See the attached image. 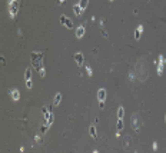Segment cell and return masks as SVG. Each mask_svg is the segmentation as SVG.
Wrapping results in <instances>:
<instances>
[{"label":"cell","instance_id":"cell-4","mask_svg":"<svg viewBox=\"0 0 166 153\" xmlns=\"http://www.w3.org/2000/svg\"><path fill=\"white\" fill-rule=\"evenodd\" d=\"M130 123H132V126H133V129H135V130H139L140 125H142V120H140L139 114H137V113L133 114L132 119H130Z\"/></svg>","mask_w":166,"mask_h":153},{"label":"cell","instance_id":"cell-24","mask_svg":"<svg viewBox=\"0 0 166 153\" xmlns=\"http://www.w3.org/2000/svg\"><path fill=\"white\" fill-rule=\"evenodd\" d=\"M135 76H136V73H135V72H129V79L130 80H135Z\"/></svg>","mask_w":166,"mask_h":153},{"label":"cell","instance_id":"cell-23","mask_svg":"<svg viewBox=\"0 0 166 153\" xmlns=\"http://www.w3.org/2000/svg\"><path fill=\"white\" fill-rule=\"evenodd\" d=\"M26 87L27 89H32V87H33V83H32L30 80H26Z\"/></svg>","mask_w":166,"mask_h":153},{"label":"cell","instance_id":"cell-6","mask_svg":"<svg viewBox=\"0 0 166 153\" xmlns=\"http://www.w3.org/2000/svg\"><path fill=\"white\" fill-rule=\"evenodd\" d=\"M75 62L77 63V66H79V67H82L83 63H85V57H83V54L82 53H76V54H75Z\"/></svg>","mask_w":166,"mask_h":153},{"label":"cell","instance_id":"cell-7","mask_svg":"<svg viewBox=\"0 0 166 153\" xmlns=\"http://www.w3.org/2000/svg\"><path fill=\"white\" fill-rule=\"evenodd\" d=\"M97 99H99V102H105V99H106V89H99V92H97Z\"/></svg>","mask_w":166,"mask_h":153},{"label":"cell","instance_id":"cell-10","mask_svg":"<svg viewBox=\"0 0 166 153\" xmlns=\"http://www.w3.org/2000/svg\"><path fill=\"white\" fill-rule=\"evenodd\" d=\"M83 34H85V26H79L76 29V37L77 39H82Z\"/></svg>","mask_w":166,"mask_h":153},{"label":"cell","instance_id":"cell-31","mask_svg":"<svg viewBox=\"0 0 166 153\" xmlns=\"http://www.w3.org/2000/svg\"><path fill=\"white\" fill-rule=\"evenodd\" d=\"M110 2H113V0H110Z\"/></svg>","mask_w":166,"mask_h":153},{"label":"cell","instance_id":"cell-27","mask_svg":"<svg viewBox=\"0 0 166 153\" xmlns=\"http://www.w3.org/2000/svg\"><path fill=\"white\" fill-rule=\"evenodd\" d=\"M152 147H153V150H158V143H156V142H153Z\"/></svg>","mask_w":166,"mask_h":153},{"label":"cell","instance_id":"cell-15","mask_svg":"<svg viewBox=\"0 0 166 153\" xmlns=\"http://www.w3.org/2000/svg\"><path fill=\"white\" fill-rule=\"evenodd\" d=\"M87 3H89V0H80V2H79V6L82 7V10H86Z\"/></svg>","mask_w":166,"mask_h":153},{"label":"cell","instance_id":"cell-28","mask_svg":"<svg viewBox=\"0 0 166 153\" xmlns=\"http://www.w3.org/2000/svg\"><path fill=\"white\" fill-rule=\"evenodd\" d=\"M102 36H103V37H107V33L105 32V30H102Z\"/></svg>","mask_w":166,"mask_h":153},{"label":"cell","instance_id":"cell-14","mask_svg":"<svg viewBox=\"0 0 166 153\" xmlns=\"http://www.w3.org/2000/svg\"><path fill=\"white\" fill-rule=\"evenodd\" d=\"M24 79H26V80L32 79V69H29V67H27L26 72H24Z\"/></svg>","mask_w":166,"mask_h":153},{"label":"cell","instance_id":"cell-21","mask_svg":"<svg viewBox=\"0 0 166 153\" xmlns=\"http://www.w3.org/2000/svg\"><path fill=\"white\" fill-rule=\"evenodd\" d=\"M37 72H39V74H40L42 77H44V76H46V72H44L43 66H42V67H39V69H37Z\"/></svg>","mask_w":166,"mask_h":153},{"label":"cell","instance_id":"cell-3","mask_svg":"<svg viewBox=\"0 0 166 153\" xmlns=\"http://www.w3.org/2000/svg\"><path fill=\"white\" fill-rule=\"evenodd\" d=\"M9 10H10V17L14 19L19 10V2L17 0H9Z\"/></svg>","mask_w":166,"mask_h":153},{"label":"cell","instance_id":"cell-5","mask_svg":"<svg viewBox=\"0 0 166 153\" xmlns=\"http://www.w3.org/2000/svg\"><path fill=\"white\" fill-rule=\"evenodd\" d=\"M163 69H165V56L160 54L159 60H158V74H162L163 73Z\"/></svg>","mask_w":166,"mask_h":153},{"label":"cell","instance_id":"cell-25","mask_svg":"<svg viewBox=\"0 0 166 153\" xmlns=\"http://www.w3.org/2000/svg\"><path fill=\"white\" fill-rule=\"evenodd\" d=\"M66 20H67V17H66V16H60V23H62V24L66 23Z\"/></svg>","mask_w":166,"mask_h":153},{"label":"cell","instance_id":"cell-26","mask_svg":"<svg viewBox=\"0 0 166 153\" xmlns=\"http://www.w3.org/2000/svg\"><path fill=\"white\" fill-rule=\"evenodd\" d=\"M36 142H37V143H42V142H43V139H42L40 135H37V136H36Z\"/></svg>","mask_w":166,"mask_h":153},{"label":"cell","instance_id":"cell-9","mask_svg":"<svg viewBox=\"0 0 166 153\" xmlns=\"http://www.w3.org/2000/svg\"><path fill=\"white\" fill-rule=\"evenodd\" d=\"M142 32H143V26L140 24V26H137V29L135 30V39L139 40L140 37H142Z\"/></svg>","mask_w":166,"mask_h":153},{"label":"cell","instance_id":"cell-13","mask_svg":"<svg viewBox=\"0 0 166 153\" xmlns=\"http://www.w3.org/2000/svg\"><path fill=\"white\" fill-rule=\"evenodd\" d=\"M89 133H90V136H92L93 139H97V135H96V127H95V126H90Z\"/></svg>","mask_w":166,"mask_h":153},{"label":"cell","instance_id":"cell-11","mask_svg":"<svg viewBox=\"0 0 166 153\" xmlns=\"http://www.w3.org/2000/svg\"><path fill=\"white\" fill-rule=\"evenodd\" d=\"M73 12H75V14H76V16H82V13H83L82 7H80L79 4H75V6H73Z\"/></svg>","mask_w":166,"mask_h":153},{"label":"cell","instance_id":"cell-19","mask_svg":"<svg viewBox=\"0 0 166 153\" xmlns=\"http://www.w3.org/2000/svg\"><path fill=\"white\" fill-rule=\"evenodd\" d=\"M116 127H117V132H120V130L123 129V120H122V119H119V120H117Z\"/></svg>","mask_w":166,"mask_h":153},{"label":"cell","instance_id":"cell-30","mask_svg":"<svg viewBox=\"0 0 166 153\" xmlns=\"http://www.w3.org/2000/svg\"><path fill=\"white\" fill-rule=\"evenodd\" d=\"M165 122H166V114H165Z\"/></svg>","mask_w":166,"mask_h":153},{"label":"cell","instance_id":"cell-2","mask_svg":"<svg viewBox=\"0 0 166 153\" xmlns=\"http://www.w3.org/2000/svg\"><path fill=\"white\" fill-rule=\"evenodd\" d=\"M30 56H32V63H33V66L36 67V69L42 67V59H43V53H40V52H32V53H30Z\"/></svg>","mask_w":166,"mask_h":153},{"label":"cell","instance_id":"cell-1","mask_svg":"<svg viewBox=\"0 0 166 153\" xmlns=\"http://www.w3.org/2000/svg\"><path fill=\"white\" fill-rule=\"evenodd\" d=\"M135 73H136L137 80H140V82H145V80L147 79V63H146V60L145 59L137 60Z\"/></svg>","mask_w":166,"mask_h":153},{"label":"cell","instance_id":"cell-22","mask_svg":"<svg viewBox=\"0 0 166 153\" xmlns=\"http://www.w3.org/2000/svg\"><path fill=\"white\" fill-rule=\"evenodd\" d=\"M86 72H87V74H89V76H92V74H93V72H92V69H90L89 64H86Z\"/></svg>","mask_w":166,"mask_h":153},{"label":"cell","instance_id":"cell-20","mask_svg":"<svg viewBox=\"0 0 166 153\" xmlns=\"http://www.w3.org/2000/svg\"><path fill=\"white\" fill-rule=\"evenodd\" d=\"M49 125H47V123H44L43 125V126H42V135H44V133H46V132H47V130H49Z\"/></svg>","mask_w":166,"mask_h":153},{"label":"cell","instance_id":"cell-18","mask_svg":"<svg viewBox=\"0 0 166 153\" xmlns=\"http://www.w3.org/2000/svg\"><path fill=\"white\" fill-rule=\"evenodd\" d=\"M64 26L67 27V29H73V22L67 17V20H66V23H64Z\"/></svg>","mask_w":166,"mask_h":153},{"label":"cell","instance_id":"cell-17","mask_svg":"<svg viewBox=\"0 0 166 153\" xmlns=\"http://www.w3.org/2000/svg\"><path fill=\"white\" fill-rule=\"evenodd\" d=\"M129 143H130V137L126 136L125 137V142H123V147H125V149H129Z\"/></svg>","mask_w":166,"mask_h":153},{"label":"cell","instance_id":"cell-12","mask_svg":"<svg viewBox=\"0 0 166 153\" xmlns=\"http://www.w3.org/2000/svg\"><path fill=\"white\" fill-rule=\"evenodd\" d=\"M60 102H62V94L57 93L56 96H54V99H53V104H54V106H59Z\"/></svg>","mask_w":166,"mask_h":153},{"label":"cell","instance_id":"cell-29","mask_svg":"<svg viewBox=\"0 0 166 153\" xmlns=\"http://www.w3.org/2000/svg\"><path fill=\"white\" fill-rule=\"evenodd\" d=\"M59 3H64V0H59Z\"/></svg>","mask_w":166,"mask_h":153},{"label":"cell","instance_id":"cell-16","mask_svg":"<svg viewBox=\"0 0 166 153\" xmlns=\"http://www.w3.org/2000/svg\"><path fill=\"white\" fill-rule=\"evenodd\" d=\"M123 116H125V109L120 106L119 109H117V117H119V119H123Z\"/></svg>","mask_w":166,"mask_h":153},{"label":"cell","instance_id":"cell-8","mask_svg":"<svg viewBox=\"0 0 166 153\" xmlns=\"http://www.w3.org/2000/svg\"><path fill=\"white\" fill-rule=\"evenodd\" d=\"M10 96H12V99H13L14 102H17V100L20 99V93H19V90H17V89H12V90H10Z\"/></svg>","mask_w":166,"mask_h":153}]
</instances>
